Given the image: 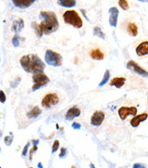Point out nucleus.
<instances>
[{
  "label": "nucleus",
  "mask_w": 148,
  "mask_h": 168,
  "mask_svg": "<svg viewBox=\"0 0 148 168\" xmlns=\"http://www.w3.org/2000/svg\"><path fill=\"white\" fill-rule=\"evenodd\" d=\"M39 18L42 19L39 28L44 34H51L59 30V21L57 19V15L51 11H41L39 13Z\"/></svg>",
  "instance_id": "nucleus-1"
},
{
  "label": "nucleus",
  "mask_w": 148,
  "mask_h": 168,
  "mask_svg": "<svg viewBox=\"0 0 148 168\" xmlns=\"http://www.w3.org/2000/svg\"><path fill=\"white\" fill-rule=\"evenodd\" d=\"M20 65L27 73H40L45 69V63L36 54L24 55L20 58Z\"/></svg>",
  "instance_id": "nucleus-2"
},
{
  "label": "nucleus",
  "mask_w": 148,
  "mask_h": 168,
  "mask_svg": "<svg viewBox=\"0 0 148 168\" xmlns=\"http://www.w3.org/2000/svg\"><path fill=\"white\" fill-rule=\"evenodd\" d=\"M63 19L65 23L73 26L74 28H81L83 25L82 18L75 10H67L63 14Z\"/></svg>",
  "instance_id": "nucleus-3"
},
{
  "label": "nucleus",
  "mask_w": 148,
  "mask_h": 168,
  "mask_svg": "<svg viewBox=\"0 0 148 168\" xmlns=\"http://www.w3.org/2000/svg\"><path fill=\"white\" fill-rule=\"evenodd\" d=\"M45 62L49 65L58 67L62 65V56L52 50H47L45 53Z\"/></svg>",
  "instance_id": "nucleus-4"
},
{
  "label": "nucleus",
  "mask_w": 148,
  "mask_h": 168,
  "mask_svg": "<svg viewBox=\"0 0 148 168\" xmlns=\"http://www.w3.org/2000/svg\"><path fill=\"white\" fill-rule=\"evenodd\" d=\"M32 80L34 82V85H32L33 91L38 90V88H40L41 86H44L45 85H47L49 82V78L45 74H43V72L34 74L32 76Z\"/></svg>",
  "instance_id": "nucleus-5"
},
{
  "label": "nucleus",
  "mask_w": 148,
  "mask_h": 168,
  "mask_svg": "<svg viewBox=\"0 0 148 168\" xmlns=\"http://www.w3.org/2000/svg\"><path fill=\"white\" fill-rule=\"evenodd\" d=\"M59 103V96L56 93H49L47 94L43 97L41 101V105L44 108H51Z\"/></svg>",
  "instance_id": "nucleus-6"
},
{
  "label": "nucleus",
  "mask_w": 148,
  "mask_h": 168,
  "mask_svg": "<svg viewBox=\"0 0 148 168\" xmlns=\"http://www.w3.org/2000/svg\"><path fill=\"white\" fill-rule=\"evenodd\" d=\"M126 67L127 69H129V70L133 71L134 73H136L137 74L141 75V76H144V77H146L148 74H147V71L145 70V69H144L143 67H141L139 65H137L134 61L131 60L127 62L126 65Z\"/></svg>",
  "instance_id": "nucleus-7"
},
{
  "label": "nucleus",
  "mask_w": 148,
  "mask_h": 168,
  "mask_svg": "<svg viewBox=\"0 0 148 168\" xmlns=\"http://www.w3.org/2000/svg\"><path fill=\"white\" fill-rule=\"evenodd\" d=\"M137 113V108L136 107H122L118 109V115L122 120H124L128 115L135 116Z\"/></svg>",
  "instance_id": "nucleus-8"
},
{
  "label": "nucleus",
  "mask_w": 148,
  "mask_h": 168,
  "mask_svg": "<svg viewBox=\"0 0 148 168\" xmlns=\"http://www.w3.org/2000/svg\"><path fill=\"white\" fill-rule=\"evenodd\" d=\"M104 118H105L104 112L97 110V111H95V112L92 114V118H90V123H92V125L96 126V127L101 126V123L103 122Z\"/></svg>",
  "instance_id": "nucleus-9"
},
{
  "label": "nucleus",
  "mask_w": 148,
  "mask_h": 168,
  "mask_svg": "<svg viewBox=\"0 0 148 168\" xmlns=\"http://www.w3.org/2000/svg\"><path fill=\"white\" fill-rule=\"evenodd\" d=\"M118 15H119V10L117 8L112 7L109 9V24L112 27H116L117 26V21H118Z\"/></svg>",
  "instance_id": "nucleus-10"
},
{
  "label": "nucleus",
  "mask_w": 148,
  "mask_h": 168,
  "mask_svg": "<svg viewBox=\"0 0 148 168\" xmlns=\"http://www.w3.org/2000/svg\"><path fill=\"white\" fill-rule=\"evenodd\" d=\"M147 117H148V115H147L146 112L142 113L140 115H135L134 117L132 119H131L130 124H131V126H132V127H134V128H137L141 122H143V121L146 120Z\"/></svg>",
  "instance_id": "nucleus-11"
},
{
  "label": "nucleus",
  "mask_w": 148,
  "mask_h": 168,
  "mask_svg": "<svg viewBox=\"0 0 148 168\" xmlns=\"http://www.w3.org/2000/svg\"><path fill=\"white\" fill-rule=\"evenodd\" d=\"M79 115H81V109L78 107H72L68 109V111L66 112L65 115V118L68 120H72L74 118L79 117Z\"/></svg>",
  "instance_id": "nucleus-12"
},
{
  "label": "nucleus",
  "mask_w": 148,
  "mask_h": 168,
  "mask_svg": "<svg viewBox=\"0 0 148 168\" xmlns=\"http://www.w3.org/2000/svg\"><path fill=\"white\" fill-rule=\"evenodd\" d=\"M12 3L15 7L25 9L29 8L33 3H35V0H13Z\"/></svg>",
  "instance_id": "nucleus-13"
},
{
  "label": "nucleus",
  "mask_w": 148,
  "mask_h": 168,
  "mask_svg": "<svg viewBox=\"0 0 148 168\" xmlns=\"http://www.w3.org/2000/svg\"><path fill=\"white\" fill-rule=\"evenodd\" d=\"M147 53H148V42L145 40V42H141L136 47V54L138 56H145L147 55Z\"/></svg>",
  "instance_id": "nucleus-14"
},
{
  "label": "nucleus",
  "mask_w": 148,
  "mask_h": 168,
  "mask_svg": "<svg viewBox=\"0 0 148 168\" xmlns=\"http://www.w3.org/2000/svg\"><path fill=\"white\" fill-rule=\"evenodd\" d=\"M24 28V20L22 19H18L13 21L12 24V31L15 33H18L22 31V28Z\"/></svg>",
  "instance_id": "nucleus-15"
},
{
  "label": "nucleus",
  "mask_w": 148,
  "mask_h": 168,
  "mask_svg": "<svg viewBox=\"0 0 148 168\" xmlns=\"http://www.w3.org/2000/svg\"><path fill=\"white\" fill-rule=\"evenodd\" d=\"M125 81L126 79L124 77H114L110 81V85L112 86H115L116 88H121L125 84Z\"/></svg>",
  "instance_id": "nucleus-16"
},
{
  "label": "nucleus",
  "mask_w": 148,
  "mask_h": 168,
  "mask_svg": "<svg viewBox=\"0 0 148 168\" xmlns=\"http://www.w3.org/2000/svg\"><path fill=\"white\" fill-rule=\"evenodd\" d=\"M90 57L92 58L93 60H97V61H101L104 59V53L100 49H94L92 50L90 53Z\"/></svg>",
  "instance_id": "nucleus-17"
},
{
  "label": "nucleus",
  "mask_w": 148,
  "mask_h": 168,
  "mask_svg": "<svg viewBox=\"0 0 148 168\" xmlns=\"http://www.w3.org/2000/svg\"><path fill=\"white\" fill-rule=\"evenodd\" d=\"M127 31L131 36L135 37L138 34V27L134 22H130L127 26Z\"/></svg>",
  "instance_id": "nucleus-18"
},
{
  "label": "nucleus",
  "mask_w": 148,
  "mask_h": 168,
  "mask_svg": "<svg viewBox=\"0 0 148 168\" xmlns=\"http://www.w3.org/2000/svg\"><path fill=\"white\" fill-rule=\"evenodd\" d=\"M40 114H41V109L39 108L38 106H36V107H34L31 109V110L27 114V116L28 119H36Z\"/></svg>",
  "instance_id": "nucleus-19"
},
{
  "label": "nucleus",
  "mask_w": 148,
  "mask_h": 168,
  "mask_svg": "<svg viewBox=\"0 0 148 168\" xmlns=\"http://www.w3.org/2000/svg\"><path fill=\"white\" fill-rule=\"evenodd\" d=\"M58 3L60 6H62V7L65 8H73L76 6V1L75 0H59Z\"/></svg>",
  "instance_id": "nucleus-20"
},
{
  "label": "nucleus",
  "mask_w": 148,
  "mask_h": 168,
  "mask_svg": "<svg viewBox=\"0 0 148 168\" xmlns=\"http://www.w3.org/2000/svg\"><path fill=\"white\" fill-rule=\"evenodd\" d=\"M93 35L97 36V37H99V38H101L102 40L105 39V34L102 32L101 28L100 27H98V26H96V27L93 28Z\"/></svg>",
  "instance_id": "nucleus-21"
},
{
  "label": "nucleus",
  "mask_w": 148,
  "mask_h": 168,
  "mask_svg": "<svg viewBox=\"0 0 148 168\" xmlns=\"http://www.w3.org/2000/svg\"><path fill=\"white\" fill-rule=\"evenodd\" d=\"M31 26H32V28L35 30V31H36V34H37V36H38V38H41L42 37V35H43V33H42V31H41V30H40V28H39V26H38V24L37 22H32L31 23Z\"/></svg>",
  "instance_id": "nucleus-22"
},
{
  "label": "nucleus",
  "mask_w": 148,
  "mask_h": 168,
  "mask_svg": "<svg viewBox=\"0 0 148 168\" xmlns=\"http://www.w3.org/2000/svg\"><path fill=\"white\" fill-rule=\"evenodd\" d=\"M109 78H110V71H109V70H106L105 73H104V75H103V78H102V80L100 82L99 85H100V86H103L105 84H107Z\"/></svg>",
  "instance_id": "nucleus-23"
},
{
  "label": "nucleus",
  "mask_w": 148,
  "mask_h": 168,
  "mask_svg": "<svg viewBox=\"0 0 148 168\" xmlns=\"http://www.w3.org/2000/svg\"><path fill=\"white\" fill-rule=\"evenodd\" d=\"M12 44L14 47H18L19 44H20V37L16 34V35L12 38Z\"/></svg>",
  "instance_id": "nucleus-24"
},
{
  "label": "nucleus",
  "mask_w": 148,
  "mask_h": 168,
  "mask_svg": "<svg viewBox=\"0 0 148 168\" xmlns=\"http://www.w3.org/2000/svg\"><path fill=\"white\" fill-rule=\"evenodd\" d=\"M118 4L123 10H127L129 8V3L126 0H120V1L118 2Z\"/></svg>",
  "instance_id": "nucleus-25"
},
{
  "label": "nucleus",
  "mask_w": 148,
  "mask_h": 168,
  "mask_svg": "<svg viewBox=\"0 0 148 168\" xmlns=\"http://www.w3.org/2000/svg\"><path fill=\"white\" fill-rule=\"evenodd\" d=\"M4 142H5V143L7 144L8 146L11 145V143H12V142H13V135H8V136H5V139H4Z\"/></svg>",
  "instance_id": "nucleus-26"
},
{
  "label": "nucleus",
  "mask_w": 148,
  "mask_h": 168,
  "mask_svg": "<svg viewBox=\"0 0 148 168\" xmlns=\"http://www.w3.org/2000/svg\"><path fill=\"white\" fill-rule=\"evenodd\" d=\"M20 81H21V77H16L14 81H13V82H11V85H10V86H11V87H12V88H16V86H18V85L20 83Z\"/></svg>",
  "instance_id": "nucleus-27"
},
{
  "label": "nucleus",
  "mask_w": 148,
  "mask_h": 168,
  "mask_svg": "<svg viewBox=\"0 0 148 168\" xmlns=\"http://www.w3.org/2000/svg\"><path fill=\"white\" fill-rule=\"evenodd\" d=\"M5 100H7V96H5V94L3 90H0V103H5Z\"/></svg>",
  "instance_id": "nucleus-28"
},
{
  "label": "nucleus",
  "mask_w": 148,
  "mask_h": 168,
  "mask_svg": "<svg viewBox=\"0 0 148 168\" xmlns=\"http://www.w3.org/2000/svg\"><path fill=\"white\" fill-rule=\"evenodd\" d=\"M67 153H68V150H67V148H63V147H62L61 150H60V155H59V156H60V158H64V157H66Z\"/></svg>",
  "instance_id": "nucleus-29"
},
{
  "label": "nucleus",
  "mask_w": 148,
  "mask_h": 168,
  "mask_svg": "<svg viewBox=\"0 0 148 168\" xmlns=\"http://www.w3.org/2000/svg\"><path fill=\"white\" fill-rule=\"evenodd\" d=\"M59 147H60V142H59V140H56L54 142V143H53V145H52V151H51V152L55 153L56 151L59 149Z\"/></svg>",
  "instance_id": "nucleus-30"
},
{
  "label": "nucleus",
  "mask_w": 148,
  "mask_h": 168,
  "mask_svg": "<svg viewBox=\"0 0 148 168\" xmlns=\"http://www.w3.org/2000/svg\"><path fill=\"white\" fill-rule=\"evenodd\" d=\"M37 150H38V146H37V145H34V146L32 147V149L30 150V152H29V159H30V160H32V158H33V153H35L37 152Z\"/></svg>",
  "instance_id": "nucleus-31"
},
{
  "label": "nucleus",
  "mask_w": 148,
  "mask_h": 168,
  "mask_svg": "<svg viewBox=\"0 0 148 168\" xmlns=\"http://www.w3.org/2000/svg\"><path fill=\"white\" fill-rule=\"evenodd\" d=\"M28 147H29V142H27L26 145L24 146L23 148V151H22V156H26L27 155V151H28Z\"/></svg>",
  "instance_id": "nucleus-32"
},
{
  "label": "nucleus",
  "mask_w": 148,
  "mask_h": 168,
  "mask_svg": "<svg viewBox=\"0 0 148 168\" xmlns=\"http://www.w3.org/2000/svg\"><path fill=\"white\" fill-rule=\"evenodd\" d=\"M71 127H72L73 129H75V130H79V129L82 128V125L79 124V123H78V122H73Z\"/></svg>",
  "instance_id": "nucleus-33"
},
{
  "label": "nucleus",
  "mask_w": 148,
  "mask_h": 168,
  "mask_svg": "<svg viewBox=\"0 0 148 168\" xmlns=\"http://www.w3.org/2000/svg\"><path fill=\"white\" fill-rule=\"evenodd\" d=\"M133 168H146V167L143 164H134L133 165Z\"/></svg>",
  "instance_id": "nucleus-34"
},
{
  "label": "nucleus",
  "mask_w": 148,
  "mask_h": 168,
  "mask_svg": "<svg viewBox=\"0 0 148 168\" xmlns=\"http://www.w3.org/2000/svg\"><path fill=\"white\" fill-rule=\"evenodd\" d=\"M81 11H82V14H83V16L85 17V18H86V19L89 21V19L87 18V17H86V13H85V11H84V9H81Z\"/></svg>",
  "instance_id": "nucleus-35"
},
{
  "label": "nucleus",
  "mask_w": 148,
  "mask_h": 168,
  "mask_svg": "<svg viewBox=\"0 0 148 168\" xmlns=\"http://www.w3.org/2000/svg\"><path fill=\"white\" fill-rule=\"evenodd\" d=\"M38 168H43L42 164H41V163H38Z\"/></svg>",
  "instance_id": "nucleus-36"
},
{
  "label": "nucleus",
  "mask_w": 148,
  "mask_h": 168,
  "mask_svg": "<svg viewBox=\"0 0 148 168\" xmlns=\"http://www.w3.org/2000/svg\"><path fill=\"white\" fill-rule=\"evenodd\" d=\"M90 168H95V166H94L93 164H90Z\"/></svg>",
  "instance_id": "nucleus-37"
},
{
  "label": "nucleus",
  "mask_w": 148,
  "mask_h": 168,
  "mask_svg": "<svg viewBox=\"0 0 148 168\" xmlns=\"http://www.w3.org/2000/svg\"><path fill=\"white\" fill-rule=\"evenodd\" d=\"M71 168H76V167H75V166H72Z\"/></svg>",
  "instance_id": "nucleus-38"
},
{
  "label": "nucleus",
  "mask_w": 148,
  "mask_h": 168,
  "mask_svg": "<svg viewBox=\"0 0 148 168\" xmlns=\"http://www.w3.org/2000/svg\"><path fill=\"white\" fill-rule=\"evenodd\" d=\"M0 134H1V131H0ZM0 136H1V135H0Z\"/></svg>",
  "instance_id": "nucleus-39"
},
{
  "label": "nucleus",
  "mask_w": 148,
  "mask_h": 168,
  "mask_svg": "<svg viewBox=\"0 0 148 168\" xmlns=\"http://www.w3.org/2000/svg\"><path fill=\"white\" fill-rule=\"evenodd\" d=\"M0 61H1V58H0Z\"/></svg>",
  "instance_id": "nucleus-40"
},
{
  "label": "nucleus",
  "mask_w": 148,
  "mask_h": 168,
  "mask_svg": "<svg viewBox=\"0 0 148 168\" xmlns=\"http://www.w3.org/2000/svg\"><path fill=\"white\" fill-rule=\"evenodd\" d=\"M29 168H33V167H29Z\"/></svg>",
  "instance_id": "nucleus-41"
},
{
  "label": "nucleus",
  "mask_w": 148,
  "mask_h": 168,
  "mask_svg": "<svg viewBox=\"0 0 148 168\" xmlns=\"http://www.w3.org/2000/svg\"><path fill=\"white\" fill-rule=\"evenodd\" d=\"M0 168H1V166H0Z\"/></svg>",
  "instance_id": "nucleus-42"
}]
</instances>
